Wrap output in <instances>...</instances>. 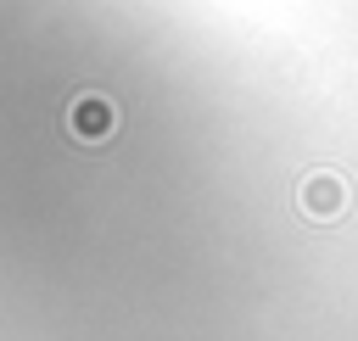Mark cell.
Here are the masks:
<instances>
[{"label": "cell", "mask_w": 358, "mask_h": 341, "mask_svg": "<svg viewBox=\"0 0 358 341\" xmlns=\"http://www.w3.org/2000/svg\"><path fill=\"white\" fill-rule=\"evenodd\" d=\"M347 207V184L336 179V173H313L308 184H302V212L308 218H336Z\"/></svg>", "instance_id": "1"}]
</instances>
